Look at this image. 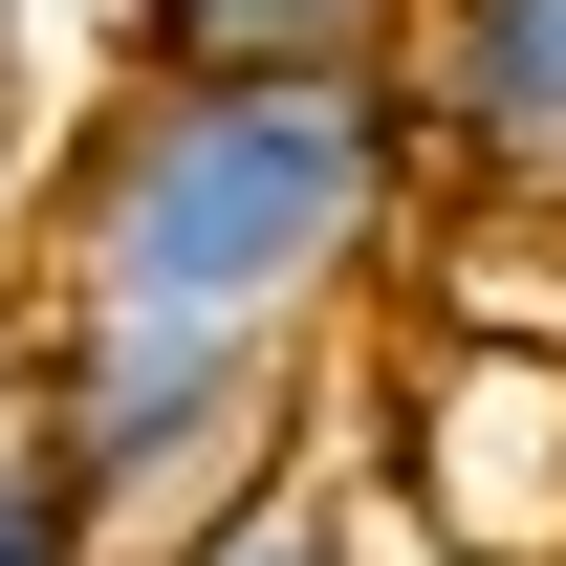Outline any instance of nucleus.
Instances as JSON below:
<instances>
[{"label":"nucleus","instance_id":"3","mask_svg":"<svg viewBox=\"0 0 566 566\" xmlns=\"http://www.w3.org/2000/svg\"><path fill=\"white\" fill-rule=\"evenodd\" d=\"M392 87H415V153H458L480 197H566V0H415Z\"/></svg>","mask_w":566,"mask_h":566},{"label":"nucleus","instance_id":"1","mask_svg":"<svg viewBox=\"0 0 566 566\" xmlns=\"http://www.w3.org/2000/svg\"><path fill=\"white\" fill-rule=\"evenodd\" d=\"M415 87L392 66H132L44 175V305L153 327H327L415 240Z\"/></svg>","mask_w":566,"mask_h":566},{"label":"nucleus","instance_id":"6","mask_svg":"<svg viewBox=\"0 0 566 566\" xmlns=\"http://www.w3.org/2000/svg\"><path fill=\"white\" fill-rule=\"evenodd\" d=\"M0 566H109V545H87V501L44 480V458H0Z\"/></svg>","mask_w":566,"mask_h":566},{"label":"nucleus","instance_id":"2","mask_svg":"<svg viewBox=\"0 0 566 566\" xmlns=\"http://www.w3.org/2000/svg\"><path fill=\"white\" fill-rule=\"evenodd\" d=\"M22 458L87 501V545L132 566L283 480V327H153V305H44L22 349Z\"/></svg>","mask_w":566,"mask_h":566},{"label":"nucleus","instance_id":"4","mask_svg":"<svg viewBox=\"0 0 566 566\" xmlns=\"http://www.w3.org/2000/svg\"><path fill=\"white\" fill-rule=\"evenodd\" d=\"M415 0H132V66H392Z\"/></svg>","mask_w":566,"mask_h":566},{"label":"nucleus","instance_id":"5","mask_svg":"<svg viewBox=\"0 0 566 566\" xmlns=\"http://www.w3.org/2000/svg\"><path fill=\"white\" fill-rule=\"evenodd\" d=\"M132 566H370V545H349V501L283 458V480H240L218 523H175V545H132Z\"/></svg>","mask_w":566,"mask_h":566}]
</instances>
